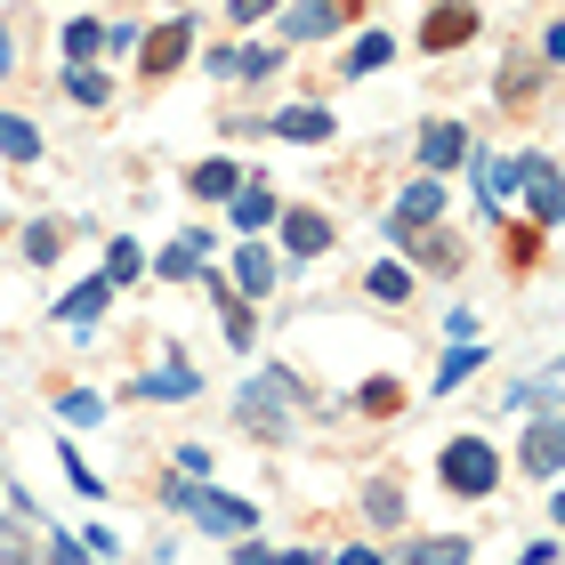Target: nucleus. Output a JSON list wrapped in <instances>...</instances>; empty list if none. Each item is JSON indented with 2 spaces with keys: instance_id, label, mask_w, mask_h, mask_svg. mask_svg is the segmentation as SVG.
Segmentation results:
<instances>
[{
  "instance_id": "obj_9",
  "label": "nucleus",
  "mask_w": 565,
  "mask_h": 565,
  "mask_svg": "<svg viewBox=\"0 0 565 565\" xmlns=\"http://www.w3.org/2000/svg\"><path fill=\"white\" fill-rule=\"evenodd\" d=\"M340 0H291V9H282V33H291V41H331V33H340Z\"/></svg>"
},
{
  "instance_id": "obj_36",
  "label": "nucleus",
  "mask_w": 565,
  "mask_h": 565,
  "mask_svg": "<svg viewBox=\"0 0 565 565\" xmlns=\"http://www.w3.org/2000/svg\"><path fill=\"white\" fill-rule=\"evenodd\" d=\"M226 557H235V565H275V550H267V542H250V533H243V542L226 550Z\"/></svg>"
},
{
  "instance_id": "obj_35",
  "label": "nucleus",
  "mask_w": 565,
  "mask_h": 565,
  "mask_svg": "<svg viewBox=\"0 0 565 565\" xmlns=\"http://www.w3.org/2000/svg\"><path fill=\"white\" fill-rule=\"evenodd\" d=\"M235 73H250V82H267V73H275V49H235Z\"/></svg>"
},
{
  "instance_id": "obj_37",
  "label": "nucleus",
  "mask_w": 565,
  "mask_h": 565,
  "mask_svg": "<svg viewBox=\"0 0 565 565\" xmlns=\"http://www.w3.org/2000/svg\"><path fill=\"white\" fill-rule=\"evenodd\" d=\"M82 550H89V557H114L121 542H114V525H89V533H82Z\"/></svg>"
},
{
  "instance_id": "obj_26",
  "label": "nucleus",
  "mask_w": 565,
  "mask_h": 565,
  "mask_svg": "<svg viewBox=\"0 0 565 565\" xmlns=\"http://www.w3.org/2000/svg\"><path fill=\"white\" fill-rule=\"evenodd\" d=\"M396 565H469V542H460V533H445V542H420V550H404Z\"/></svg>"
},
{
  "instance_id": "obj_31",
  "label": "nucleus",
  "mask_w": 565,
  "mask_h": 565,
  "mask_svg": "<svg viewBox=\"0 0 565 565\" xmlns=\"http://www.w3.org/2000/svg\"><path fill=\"white\" fill-rule=\"evenodd\" d=\"M364 509H372L380 525H396L404 518V493H396V484H364Z\"/></svg>"
},
{
  "instance_id": "obj_38",
  "label": "nucleus",
  "mask_w": 565,
  "mask_h": 565,
  "mask_svg": "<svg viewBox=\"0 0 565 565\" xmlns=\"http://www.w3.org/2000/svg\"><path fill=\"white\" fill-rule=\"evenodd\" d=\"M267 9H275V0H226V17H235V24H259Z\"/></svg>"
},
{
  "instance_id": "obj_14",
  "label": "nucleus",
  "mask_w": 565,
  "mask_h": 565,
  "mask_svg": "<svg viewBox=\"0 0 565 565\" xmlns=\"http://www.w3.org/2000/svg\"><path fill=\"white\" fill-rule=\"evenodd\" d=\"M282 250H291V259H316V250H331V218L291 211V218H282Z\"/></svg>"
},
{
  "instance_id": "obj_29",
  "label": "nucleus",
  "mask_w": 565,
  "mask_h": 565,
  "mask_svg": "<svg viewBox=\"0 0 565 565\" xmlns=\"http://www.w3.org/2000/svg\"><path fill=\"white\" fill-rule=\"evenodd\" d=\"M388 57H396V41H388V33H364V41L348 49V73H380Z\"/></svg>"
},
{
  "instance_id": "obj_20",
  "label": "nucleus",
  "mask_w": 565,
  "mask_h": 565,
  "mask_svg": "<svg viewBox=\"0 0 565 565\" xmlns=\"http://www.w3.org/2000/svg\"><path fill=\"white\" fill-rule=\"evenodd\" d=\"M130 396H153V404H186V396H194V372H186V364H170V372H153V380H138Z\"/></svg>"
},
{
  "instance_id": "obj_33",
  "label": "nucleus",
  "mask_w": 565,
  "mask_h": 565,
  "mask_svg": "<svg viewBox=\"0 0 565 565\" xmlns=\"http://www.w3.org/2000/svg\"><path fill=\"white\" fill-rule=\"evenodd\" d=\"M57 243H65L57 226H24V259H57Z\"/></svg>"
},
{
  "instance_id": "obj_32",
  "label": "nucleus",
  "mask_w": 565,
  "mask_h": 565,
  "mask_svg": "<svg viewBox=\"0 0 565 565\" xmlns=\"http://www.w3.org/2000/svg\"><path fill=\"white\" fill-rule=\"evenodd\" d=\"M218 291H226V282H218ZM218 307H226V340H235V348H250V316H243V299H235V291H226Z\"/></svg>"
},
{
  "instance_id": "obj_7",
  "label": "nucleus",
  "mask_w": 565,
  "mask_h": 565,
  "mask_svg": "<svg viewBox=\"0 0 565 565\" xmlns=\"http://www.w3.org/2000/svg\"><path fill=\"white\" fill-rule=\"evenodd\" d=\"M186 49H194V24L178 17V24H162V33H146V41H138V73H153V82H162V73L186 57Z\"/></svg>"
},
{
  "instance_id": "obj_8",
  "label": "nucleus",
  "mask_w": 565,
  "mask_h": 565,
  "mask_svg": "<svg viewBox=\"0 0 565 565\" xmlns=\"http://www.w3.org/2000/svg\"><path fill=\"white\" fill-rule=\"evenodd\" d=\"M525 211H533V226H557V162L550 153H525Z\"/></svg>"
},
{
  "instance_id": "obj_11",
  "label": "nucleus",
  "mask_w": 565,
  "mask_h": 565,
  "mask_svg": "<svg viewBox=\"0 0 565 565\" xmlns=\"http://www.w3.org/2000/svg\"><path fill=\"white\" fill-rule=\"evenodd\" d=\"M106 299H114V282H106V275H89V282H73V291L57 299V323H73V331H89L97 316H106Z\"/></svg>"
},
{
  "instance_id": "obj_3",
  "label": "nucleus",
  "mask_w": 565,
  "mask_h": 565,
  "mask_svg": "<svg viewBox=\"0 0 565 565\" xmlns=\"http://www.w3.org/2000/svg\"><path fill=\"white\" fill-rule=\"evenodd\" d=\"M436 469H445V484H452L460 501H484V493H493V477H501V452L484 445V436H452Z\"/></svg>"
},
{
  "instance_id": "obj_34",
  "label": "nucleus",
  "mask_w": 565,
  "mask_h": 565,
  "mask_svg": "<svg viewBox=\"0 0 565 565\" xmlns=\"http://www.w3.org/2000/svg\"><path fill=\"white\" fill-rule=\"evenodd\" d=\"M57 460H65V477H73V484H82V493H89V501H97V493H106V477H89V460H82V452H57Z\"/></svg>"
},
{
  "instance_id": "obj_16",
  "label": "nucleus",
  "mask_w": 565,
  "mask_h": 565,
  "mask_svg": "<svg viewBox=\"0 0 565 565\" xmlns=\"http://www.w3.org/2000/svg\"><path fill=\"white\" fill-rule=\"evenodd\" d=\"M275 138H291V146H323V138H331V114H323V106H282V114H275Z\"/></svg>"
},
{
  "instance_id": "obj_2",
  "label": "nucleus",
  "mask_w": 565,
  "mask_h": 565,
  "mask_svg": "<svg viewBox=\"0 0 565 565\" xmlns=\"http://www.w3.org/2000/svg\"><path fill=\"white\" fill-rule=\"evenodd\" d=\"M291 404H307V396H299V380H291V372H259V380H243L235 420H243V428L282 436V428H291Z\"/></svg>"
},
{
  "instance_id": "obj_12",
  "label": "nucleus",
  "mask_w": 565,
  "mask_h": 565,
  "mask_svg": "<svg viewBox=\"0 0 565 565\" xmlns=\"http://www.w3.org/2000/svg\"><path fill=\"white\" fill-rule=\"evenodd\" d=\"M226 291H243V299H267V291H275V259H267L259 243L235 250V275H226Z\"/></svg>"
},
{
  "instance_id": "obj_13",
  "label": "nucleus",
  "mask_w": 565,
  "mask_h": 565,
  "mask_svg": "<svg viewBox=\"0 0 565 565\" xmlns=\"http://www.w3.org/2000/svg\"><path fill=\"white\" fill-rule=\"evenodd\" d=\"M226 218H235V226H243V243H250V235H259V226L275 218V194L259 186V178H250V186H235V194H226Z\"/></svg>"
},
{
  "instance_id": "obj_5",
  "label": "nucleus",
  "mask_w": 565,
  "mask_h": 565,
  "mask_svg": "<svg viewBox=\"0 0 565 565\" xmlns=\"http://www.w3.org/2000/svg\"><path fill=\"white\" fill-rule=\"evenodd\" d=\"M445 218V178H420V186H404L396 194V211H388V235H428V226Z\"/></svg>"
},
{
  "instance_id": "obj_1",
  "label": "nucleus",
  "mask_w": 565,
  "mask_h": 565,
  "mask_svg": "<svg viewBox=\"0 0 565 565\" xmlns=\"http://www.w3.org/2000/svg\"><path fill=\"white\" fill-rule=\"evenodd\" d=\"M162 501H170V509H186V518H194L202 533H218V542H243V533L259 525V518H250V501L211 493L202 477H170V484H162Z\"/></svg>"
},
{
  "instance_id": "obj_18",
  "label": "nucleus",
  "mask_w": 565,
  "mask_h": 565,
  "mask_svg": "<svg viewBox=\"0 0 565 565\" xmlns=\"http://www.w3.org/2000/svg\"><path fill=\"white\" fill-rule=\"evenodd\" d=\"M202 259H211V235H178L170 250H162V259H153V275H170V282H186Z\"/></svg>"
},
{
  "instance_id": "obj_28",
  "label": "nucleus",
  "mask_w": 565,
  "mask_h": 565,
  "mask_svg": "<svg viewBox=\"0 0 565 565\" xmlns=\"http://www.w3.org/2000/svg\"><path fill=\"white\" fill-rule=\"evenodd\" d=\"M57 420H65V428H97V420H106V396L73 388V396H57Z\"/></svg>"
},
{
  "instance_id": "obj_44",
  "label": "nucleus",
  "mask_w": 565,
  "mask_h": 565,
  "mask_svg": "<svg viewBox=\"0 0 565 565\" xmlns=\"http://www.w3.org/2000/svg\"><path fill=\"white\" fill-rule=\"evenodd\" d=\"M340 9H348V0H340Z\"/></svg>"
},
{
  "instance_id": "obj_21",
  "label": "nucleus",
  "mask_w": 565,
  "mask_h": 565,
  "mask_svg": "<svg viewBox=\"0 0 565 565\" xmlns=\"http://www.w3.org/2000/svg\"><path fill=\"white\" fill-rule=\"evenodd\" d=\"M138 275H146V250H138L130 235H114V243H106V282L121 291V282H138Z\"/></svg>"
},
{
  "instance_id": "obj_23",
  "label": "nucleus",
  "mask_w": 565,
  "mask_h": 565,
  "mask_svg": "<svg viewBox=\"0 0 565 565\" xmlns=\"http://www.w3.org/2000/svg\"><path fill=\"white\" fill-rule=\"evenodd\" d=\"M477 364H484V348H477V340H460V348L445 355V364H436V396H452V388H460V380H469Z\"/></svg>"
},
{
  "instance_id": "obj_19",
  "label": "nucleus",
  "mask_w": 565,
  "mask_h": 565,
  "mask_svg": "<svg viewBox=\"0 0 565 565\" xmlns=\"http://www.w3.org/2000/svg\"><path fill=\"white\" fill-rule=\"evenodd\" d=\"M65 97H73V106H106V97H114V73H97V65H65Z\"/></svg>"
},
{
  "instance_id": "obj_27",
  "label": "nucleus",
  "mask_w": 565,
  "mask_h": 565,
  "mask_svg": "<svg viewBox=\"0 0 565 565\" xmlns=\"http://www.w3.org/2000/svg\"><path fill=\"white\" fill-rule=\"evenodd\" d=\"M364 291H372V299H388V307H404V299H413V275H404V267H388V259H380V267L364 275Z\"/></svg>"
},
{
  "instance_id": "obj_43",
  "label": "nucleus",
  "mask_w": 565,
  "mask_h": 565,
  "mask_svg": "<svg viewBox=\"0 0 565 565\" xmlns=\"http://www.w3.org/2000/svg\"><path fill=\"white\" fill-rule=\"evenodd\" d=\"M0 493H9V469H0Z\"/></svg>"
},
{
  "instance_id": "obj_40",
  "label": "nucleus",
  "mask_w": 565,
  "mask_h": 565,
  "mask_svg": "<svg viewBox=\"0 0 565 565\" xmlns=\"http://www.w3.org/2000/svg\"><path fill=\"white\" fill-rule=\"evenodd\" d=\"M9 65H17V41H9V24H0V82H9Z\"/></svg>"
},
{
  "instance_id": "obj_24",
  "label": "nucleus",
  "mask_w": 565,
  "mask_h": 565,
  "mask_svg": "<svg viewBox=\"0 0 565 565\" xmlns=\"http://www.w3.org/2000/svg\"><path fill=\"white\" fill-rule=\"evenodd\" d=\"M235 186H243V170L226 162V153H218V162H202V170H194V194H202V202H226Z\"/></svg>"
},
{
  "instance_id": "obj_17",
  "label": "nucleus",
  "mask_w": 565,
  "mask_h": 565,
  "mask_svg": "<svg viewBox=\"0 0 565 565\" xmlns=\"http://www.w3.org/2000/svg\"><path fill=\"white\" fill-rule=\"evenodd\" d=\"M525 469L533 477H557V413H533V428H525Z\"/></svg>"
},
{
  "instance_id": "obj_10",
  "label": "nucleus",
  "mask_w": 565,
  "mask_h": 565,
  "mask_svg": "<svg viewBox=\"0 0 565 565\" xmlns=\"http://www.w3.org/2000/svg\"><path fill=\"white\" fill-rule=\"evenodd\" d=\"M460 41H477V9L469 0H445V9L420 24V49H460Z\"/></svg>"
},
{
  "instance_id": "obj_6",
  "label": "nucleus",
  "mask_w": 565,
  "mask_h": 565,
  "mask_svg": "<svg viewBox=\"0 0 565 565\" xmlns=\"http://www.w3.org/2000/svg\"><path fill=\"white\" fill-rule=\"evenodd\" d=\"M460 162H469V130H460V121H428V130H420V170L445 178Z\"/></svg>"
},
{
  "instance_id": "obj_42",
  "label": "nucleus",
  "mask_w": 565,
  "mask_h": 565,
  "mask_svg": "<svg viewBox=\"0 0 565 565\" xmlns=\"http://www.w3.org/2000/svg\"><path fill=\"white\" fill-rule=\"evenodd\" d=\"M24 565H41V542H33V550H24Z\"/></svg>"
},
{
  "instance_id": "obj_41",
  "label": "nucleus",
  "mask_w": 565,
  "mask_h": 565,
  "mask_svg": "<svg viewBox=\"0 0 565 565\" xmlns=\"http://www.w3.org/2000/svg\"><path fill=\"white\" fill-rule=\"evenodd\" d=\"M275 565H316V557H307V550H291V557H275Z\"/></svg>"
},
{
  "instance_id": "obj_4",
  "label": "nucleus",
  "mask_w": 565,
  "mask_h": 565,
  "mask_svg": "<svg viewBox=\"0 0 565 565\" xmlns=\"http://www.w3.org/2000/svg\"><path fill=\"white\" fill-rule=\"evenodd\" d=\"M469 162H477V211L501 218L525 186V153H469Z\"/></svg>"
},
{
  "instance_id": "obj_25",
  "label": "nucleus",
  "mask_w": 565,
  "mask_h": 565,
  "mask_svg": "<svg viewBox=\"0 0 565 565\" xmlns=\"http://www.w3.org/2000/svg\"><path fill=\"white\" fill-rule=\"evenodd\" d=\"M0 153H9V162H41V138H33V121L0 114Z\"/></svg>"
},
{
  "instance_id": "obj_30",
  "label": "nucleus",
  "mask_w": 565,
  "mask_h": 565,
  "mask_svg": "<svg viewBox=\"0 0 565 565\" xmlns=\"http://www.w3.org/2000/svg\"><path fill=\"white\" fill-rule=\"evenodd\" d=\"M355 404H364V413H372V420H388V413H396V404H404V388H396V380H372V388H364V396H355Z\"/></svg>"
},
{
  "instance_id": "obj_15",
  "label": "nucleus",
  "mask_w": 565,
  "mask_h": 565,
  "mask_svg": "<svg viewBox=\"0 0 565 565\" xmlns=\"http://www.w3.org/2000/svg\"><path fill=\"white\" fill-rule=\"evenodd\" d=\"M9 501V525H0V565H24V550H33V501L24 493H0Z\"/></svg>"
},
{
  "instance_id": "obj_22",
  "label": "nucleus",
  "mask_w": 565,
  "mask_h": 565,
  "mask_svg": "<svg viewBox=\"0 0 565 565\" xmlns=\"http://www.w3.org/2000/svg\"><path fill=\"white\" fill-rule=\"evenodd\" d=\"M97 49H106V24H97V17H73V24H65V65H89Z\"/></svg>"
},
{
  "instance_id": "obj_39",
  "label": "nucleus",
  "mask_w": 565,
  "mask_h": 565,
  "mask_svg": "<svg viewBox=\"0 0 565 565\" xmlns=\"http://www.w3.org/2000/svg\"><path fill=\"white\" fill-rule=\"evenodd\" d=\"M340 565H388V557H380L372 542H355V550H340Z\"/></svg>"
}]
</instances>
